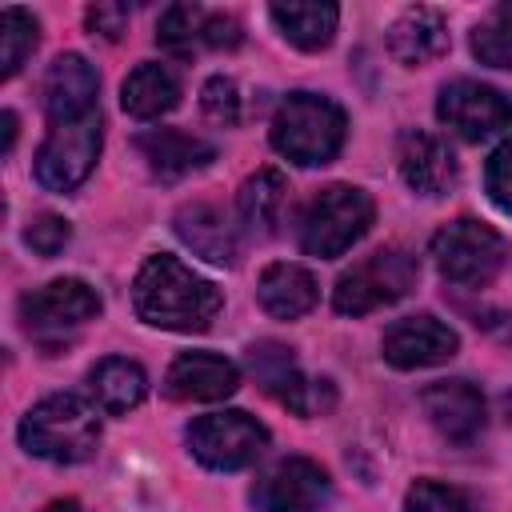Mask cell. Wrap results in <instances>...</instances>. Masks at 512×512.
I'll return each instance as SVG.
<instances>
[{"instance_id":"cell-1","label":"cell","mask_w":512,"mask_h":512,"mask_svg":"<svg viewBox=\"0 0 512 512\" xmlns=\"http://www.w3.org/2000/svg\"><path fill=\"white\" fill-rule=\"evenodd\" d=\"M220 304H224L220 288L168 252L148 256L132 280V308L152 328L204 332L216 320Z\"/></svg>"},{"instance_id":"cell-2","label":"cell","mask_w":512,"mask_h":512,"mask_svg":"<svg viewBox=\"0 0 512 512\" xmlns=\"http://www.w3.org/2000/svg\"><path fill=\"white\" fill-rule=\"evenodd\" d=\"M20 444L28 456H40L52 464H80L100 444L96 408L88 400H80L76 392L44 396L20 420Z\"/></svg>"},{"instance_id":"cell-3","label":"cell","mask_w":512,"mask_h":512,"mask_svg":"<svg viewBox=\"0 0 512 512\" xmlns=\"http://www.w3.org/2000/svg\"><path fill=\"white\" fill-rule=\"evenodd\" d=\"M344 108L320 92H292L272 116V148L292 164H328L344 148Z\"/></svg>"},{"instance_id":"cell-4","label":"cell","mask_w":512,"mask_h":512,"mask_svg":"<svg viewBox=\"0 0 512 512\" xmlns=\"http://www.w3.org/2000/svg\"><path fill=\"white\" fill-rule=\"evenodd\" d=\"M372 196L356 184H328L320 188L308 208L300 212V248L308 256H320V260H336L344 256L368 228H372Z\"/></svg>"},{"instance_id":"cell-5","label":"cell","mask_w":512,"mask_h":512,"mask_svg":"<svg viewBox=\"0 0 512 512\" xmlns=\"http://www.w3.org/2000/svg\"><path fill=\"white\" fill-rule=\"evenodd\" d=\"M420 264L416 256H408L404 248H380L372 256H364L360 264H352L336 288H332V308L340 316H364L376 312L384 304H396L400 296H408L416 288Z\"/></svg>"},{"instance_id":"cell-6","label":"cell","mask_w":512,"mask_h":512,"mask_svg":"<svg viewBox=\"0 0 512 512\" xmlns=\"http://www.w3.org/2000/svg\"><path fill=\"white\" fill-rule=\"evenodd\" d=\"M504 256H508L504 236L472 216H460L432 236V264L440 268L444 280L464 288L488 284L504 268Z\"/></svg>"},{"instance_id":"cell-7","label":"cell","mask_w":512,"mask_h":512,"mask_svg":"<svg viewBox=\"0 0 512 512\" xmlns=\"http://www.w3.org/2000/svg\"><path fill=\"white\" fill-rule=\"evenodd\" d=\"M188 448L212 472H240L268 448V428L240 408L208 412L188 424Z\"/></svg>"},{"instance_id":"cell-8","label":"cell","mask_w":512,"mask_h":512,"mask_svg":"<svg viewBox=\"0 0 512 512\" xmlns=\"http://www.w3.org/2000/svg\"><path fill=\"white\" fill-rule=\"evenodd\" d=\"M104 144V120L100 112H88L80 120H64L48 132V140L36 152V180L48 192H72L88 180L96 156Z\"/></svg>"},{"instance_id":"cell-9","label":"cell","mask_w":512,"mask_h":512,"mask_svg":"<svg viewBox=\"0 0 512 512\" xmlns=\"http://www.w3.org/2000/svg\"><path fill=\"white\" fill-rule=\"evenodd\" d=\"M436 116L464 140H488L512 128V100L480 80H452L436 96Z\"/></svg>"},{"instance_id":"cell-10","label":"cell","mask_w":512,"mask_h":512,"mask_svg":"<svg viewBox=\"0 0 512 512\" xmlns=\"http://www.w3.org/2000/svg\"><path fill=\"white\" fill-rule=\"evenodd\" d=\"M248 372L256 376V384L276 400L284 404L288 412L296 416H316V408L324 412L328 400H320V392H332L328 380H308L300 368H296V356L292 348L276 344V340H260L248 348Z\"/></svg>"},{"instance_id":"cell-11","label":"cell","mask_w":512,"mask_h":512,"mask_svg":"<svg viewBox=\"0 0 512 512\" xmlns=\"http://www.w3.org/2000/svg\"><path fill=\"white\" fill-rule=\"evenodd\" d=\"M248 496L256 512H316L328 500V472L308 456H288L260 472Z\"/></svg>"},{"instance_id":"cell-12","label":"cell","mask_w":512,"mask_h":512,"mask_svg":"<svg viewBox=\"0 0 512 512\" xmlns=\"http://www.w3.org/2000/svg\"><path fill=\"white\" fill-rule=\"evenodd\" d=\"M100 312V296L92 284L64 276L52 280L44 288H32L20 300V320L32 336H60L64 328H80L84 320H92Z\"/></svg>"},{"instance_id":"cell-13","label":"cell","mask_w":512,"mask_h":512,"mask_svg":"<svg viewBox=\"0 0 512 512\" xmlns=\"http://www.w3.org/2000/svg\"><path fill=\"white\" fill-rule=\"evenodd\" d=\"M456 348H460V336H456L444 320H436V316H428V312L396 320V324L384 332V340H380L384 360H388L392 368H404V372H408V368L444 364L448 356H456Z\"/></svg>"},{"instance_id":"cell-14","label":"cell","mask_w":512,"mask_h":512,"mask_svg":"<svg viewBox=\"0 0 512 512\" xmlns=\"http://www.w3.org/2000/svg\"><path fill=\"white\" fill-rule=\"evenodd\" d=\"M420 404H424V416L428 424L448 440V444H472L480 432H484V396L476 384L468 380H432L424 392H420Z\"/></svg>"},{"instance_id":"cell-15","label":"cell","mask_w":512,"mask_h":512,"mask_svg":"<svg viewBox=\"0 0 512 512\" xmlns=\"http://www.w3.org/2000/svg\"><path fill=\"white\" fill-rule=\"evenodd\" d=\"M96 92H100V76L96 68L80 56V52H64L48 64L44 72V112L52 116V124L64 120H80L88 112H96Z\"/></svg>"},{"instance_id":"cell-16","label":"cell","mask_w":512,"mask_h":512,"mask_svg":"<svg viewBox=\"0 0 512 512\" xmlns=\"http://www.w3.org/2000/svg\"><path fill=\"white\" fill-rule=\"evenodd\" d=\"M396 164H400L404 184L412 192H420V196H444L456 184V156H452V148L440 136L424 132V128L400 132Z\"/></svg>"},{"instance_id":"cell-17","label":"cell","mask_w":512,"mask_h":512,"mask_svg":"<svg viewBox=\"0 0 512 512\" xmlns=\"http://www.w3.org/2000/svg\"><path fill=\"white\" fill-rule=\"evenodd\" d=\"M240 388V368L216 352H180L164 372L172 400H224Z\"/></svg>"},{"instance_id":"cell-18","label":"cell","mask_w":512,"mask_h":512,"mask_svg":"<svg viewBox=\"0 0 512 512\" xmlns=\"http://www.w3.org/2000/svg\"><path fill=\"white\" fill-rule=\"evenodd\" d=\"M176 236L196 252L204 256L208 264H236L240 256V232L232 224V216L220 208V204H208V200H192L176 212Z\"/></svg>"},{"instance_id":"cell-19","label":"cell","mask_w":512,"mask_h":512,"mask_svg":"<svg viewBox=\"0 0 512 512\" xmlns=\"http://www.w3.org/2000/svg\"><path fill=\"white\" fill-rule=\"evenodd\" d=\"M136 148L144 156V164L152 168V176L160 180H180L204 164L216 160V144L204 140V136H192V132H180V128H152V132H140L136 136Z\"/></svg>"},{"instance_id":"cell-20","label":"cell","mask_w":512,"mask_h":512,"mask_svg":"<svg viewBox=\"0 0 512 512\" xmlns=\"http://www.w3.org/2000/svg\"><path fill=\"white\" fill-rule=\"evenodd\" d=\"M448 48V24L436 8H408L392 20L388 28V52L404 64V68H420L428 60H436L440 52Z\"/></svg>"},{"instance_id":"cell-21","label":"cell","mask_w":512,"mask_h":512,"mask_svg":"<svg viewBox=\"0 0 512 512\" xmlns=\"http://www.w3.org/2000/svg\"><path fill=\"white\" fill-rule=\"evenodd\" d=\"M256 296H260V308L276 320H296L304 312L316 308L320 300V288H316V276L300 264H268L260 272V284H256Z\"/></svg>"},{"instance_id":"cell-22","label":"cell","mask_w":512,"mask_h":512,"mask_svg":"<svg viewBox=\"0 0 512 512\" xmlns=\"http://www.w3.org/2000/svg\"><path fill=\"white\" fill-rule=\"evenodd\" d=\"M120 104L136 120H156L180 104V76L160 60H144L124 76Z\"/></svg>"},{"instance_id":"cell-23","label":"cell","mask_w":512,"mask_h":512,"mask_svg":"<svg viewBox=\"0 0 512 512\" xmlns=\"http://www.w3.org/2000/svg\"><path fill=\"white\" fill-rule=\"evenodd\" d=\"M88 388H92V400L108 412V416H124L132 412L144 392H148V376L136 360L128 356H108L100 360L92 372H88Z\"/></svg>"},{"instance_id":"cell-24","label":"cell","mask_w":512,"mask_h":512,"mask_svg":"<svg viewBox=\"0 0 512 512\" xmlns=\"http://www.w3.org/2000/svg\"><path fill=\"white\" fill-rule=\"evenodd\" d=\"M272 24L280 28V36L304 52H320L332 44L336 36V20L340 8L336 4H304V0H288V4H272L268 8Z\"/></svg>"},{"instance_id":"cell-25","label":"cell","mask_w":512,"mask_h":512,"mask_svg":"<svg viewBox=\"0 0 512 512\" xmlns=\"http://www.w3.org/2000/svg\"><path fill=\"white\" fill-rule=\"evenodd\" d=\"M284 204H288V180H284V172H276V168L252 172V176L240 184V192H236V212H240V220H244L256 236H272V232H276V224H280V216H284Z\"/></svg>"},{"instance_id":"cell-26","label":"cell","mask_w":512,"mask_h":512,"mask_svg":"<svg viewBox=\"0 0 512 512\" xmlns=\"http://www.w3.org/2000/svg\"><path fill=\"white\" fill-rule=\"evenodd\" d=\"M208 12L212 8H200V4H172L164 8L160 24H156V40L164 52L188 60L204 48V28H208Z\"/></svg>"},{"instance_id":"cell-27","label":"cell","mask_w":512,"mask_h":512,"mask_svg":"<svg viewBox=\"0 0 512 512\" xmlns=\"http://www.w3.org/2000/svg\"><path fill=\"white\" fill-rule=\"evenodd\" d=\"M36 32H40V24H36L32 12L16 8V4L0 12V76H4V80L16 76L20 64L32 56V48H36Z\"/></svg>"},{"instance_id":"cell-28","label":"cell","mask_w":512,"mask_h":512,"mask_svg":"<svg viewBox=\"0 0 512 512\" xmlns=\"http://www.w3.org/2000/svg\"><path fill=\"white\" fill-rule=\"evenodd\" d=\"M472 52L488 68H508L512 72V24H504L496 12L472 28Z\"/></svg>"},{"instance_id":"cell-29","label":"cell","mask_w":512,"mask_h":512,"mask_svg":"<svg viewBox=\"0 0 512 512\" xmlns=\"http://www.w3.org/2000/svg\"><path fill=\"white\" fill-rule=\"evenodd\" d=\"M404 512H476L468 492L440 484V480H416L404 496Z\"/></svg>"},{"instance_id":"cell-30","label":"cell","mask_w":512,"mask_h":512,"mask_svg":"<svg viewBox=\"0 0 512 512\" xmlns=\"http://www.w3.org/2000/svg\"><path fill=\"white\" fill-rule=\"evenodd\" d=\"M200 108H204V116H208L212 124L232 128V124L240 120V88H236V80H232V76H212V80H204V88H200Z\"/></svg>"},{"instance_id":"cell-31","label":"cell","mask_w":512,"mask_h":512,"mask_svg":"<svg viewBox=\"0 0 512 512\" xmlns=\"http://www.w3.org/2000/svg\"><path fill=\"white\" fill-rule=\"evenodd\" d=\"M484 188L500 212L512 216V140H504L484 164Z\"/></svg>"},{"instance_id":"cell-32","label":"cell","mask_w":512,"mask_h":512,"mask_svg":"<svg viewBox=\"0 0 512 512\" xmlns=\"http://www.w3.org/2000/svg\"><path fill=\"white\" fill-rule=\"evenodd\" d=\"M68 236H72L68 220H64V216H52V212H44V216H36V220L28 224V232H24V244H28L36 256H56V252L68 244Z\"/></svg>"},{"instance_id":"cell-33","label":"cell","mask_w":512,"mask_h":512,"mask_svg":"<svg viewBox=\"0 0 512 512\" xmlns=\"http://www.w3.org/2000/svg\"><path fill=\"white\" fill-rule=\"evenodd\" d=\"M128 16H132L128 4H92V8L84 12L92 36H104V40H116V36L128 28Z\"/></svg>"},{"instance_id":"cell-34","label":"cell","mask_w":512,"mask_h":512,"mask_svg":"<svg viewBox=\"0 0 512 512\" xmlns=\"http://www.w3.org/2000/svg\"><path fill=\"white\" fill-rule=\"evenodd\" d=\"M240 44V24L228 12H208V28H204V48H236Z\"/></svg>"},{"instance_id":"cell-35","label":"cell","mask_w":512,"mask_h":512,"mask_svg":"<svg viewBox=\"0 0 512 512\" xmlns=\"http://www.w3.org/2000/svg\"><path fill=\"white\" fill-rule=\"evenodd\" d=\"M0 124H4V152H12V144H16V112L4 108L0 112Z\"/></svg>"},{"instance_id":"cell-36","label":"cell","mask_w":512,"mask_h":512,"mask_svg":"<svg viewBox=\"0 0 512 512\" xmlns=\"http://www.w3.org/2000/svg\"><path fill=\"white\" fill-rule=\"evenodd\" d=\"M44 512H84V508H80V500H52Z\"/></svg>"},{"instance_id":"cell-37","label":"cell","mask_w":512,"mask_h":512,"mask_svg":"<svg viewBox=\"0 0 512 512\" xmlns=\"http://www.w3.org/2000/svg\"><path fill=\"white\" fill-rule=\"evenodd\" d=\"M496 16H500V20H504V24H512V0H504V4H500V8H496Z\"/></svg>"}]
</instances>
